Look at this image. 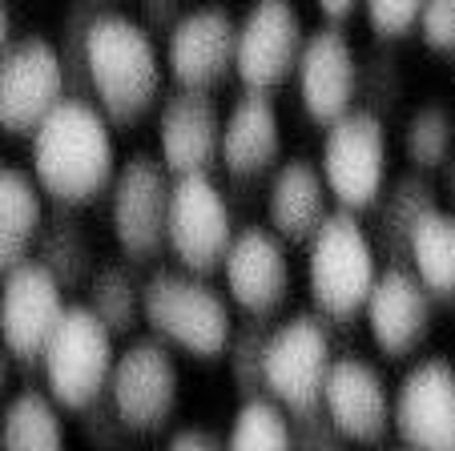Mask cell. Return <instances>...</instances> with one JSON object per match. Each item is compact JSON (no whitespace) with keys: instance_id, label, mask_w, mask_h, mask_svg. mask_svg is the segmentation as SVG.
I'll return each mask as SVG.
<instances>
[{"instance_id":"cell-1","label":"cell","mask_w":455,"mask_h":451,"mask_svg":"<svg viewBox=\"0 0 455 451\" xmlns=\"http://www.w3.org/2000/svg\"><path fill=\"white\" fill-rule=\"evenodd\" d=\"M33 178L57 205H85L117 178L113 121L85 97H65L28 145Z\"/></svg>"},{"instance_id":"cell-2","label":"cell","mask_w":455,"mask_h":451,"mask_svg":"<svg viewBox=\"0 0 455 451\" xmlns=\"http://www.w3.org/2000/svg\"><path fill=\"white\" fill-rule=\"evenodd\" d=\"M162 52L157 36L138 17L105 4L85 36L89 97L113 125L141 121L162 97Z\"/></svg>"},{"instance_id":"cell-3","label":"cell","mask_w":455,"mask_h":451,"mask_svg":"<svg viewBox=\"0 0 455 451\" xmlns=\"http://www.w3.org/2000/svg\"><path fill=\"white\" fill-rule=\"evenodd\" d=\"M141 318L165 347H181L202 358L226 355L234 334V315L222 290L198 274L165 270V266L146 278Z\"/></svg>"},{"instance_id":"cell-4","label":"cell","mask_w":455,"mask_h":451,"mask_svg":"<svg viewBox=\"0 0 455 451\" xmlns=\"http://www.w3.org/2000/svg\"><path fill=\"white\" fill-rule=\"evenodd\" d=\"M379 278V250L355 213L335 210L307 242V286L323 318H355Z\"/></svg>"},{"instance_id":"cell-5","label":"cell","mask_w":455,"mask_h":451,"mask_svg":"<svg viewBox=\"0 0 455 451\" xmlns=\"http://www.w3.org/2000/svg\"><path fill=\"white\" fill-rule=\"evenodd\" d=\"M113 363H117L113 331L85 302H69L57 323V331H52L49 347H44V355H41L49 399L69 411L97 407V403L109 395Z\"/></svg>"},{"instance_id":"cell-6","label":"cell","mask_w":455,"mask_h":451,"mask_svg":"<svg viewBox=\"0 0 455 451\" xmlns=\"http://www.w3.org/2000/svg\"><path fill=\"white\" fill-rule=\"evenodd\" d=\"M335 342L323 315H291L286 323L270 326L267 363H262V387L286 415L323 407V387L335 366Z\"/></svg>"},{"instance_id":"cell-7","label":"cell","mask_w":455,"mask_h":451,"mask_svg":"<svg viewBox=\"0 0 455 451\" xmlns=\"http://www.w3.org/2000/svg\"><path fill=\"white\" fill-rule=\"evenodd\" d=\"M318 170L339 210L355 213L375 210L387 189V125L375 109L359 105L327 129Z\"/></svg>"},{"instance_id":"cell-8","label":"cell","mask_w":455,"mask_h":451,"mask_svg":"<svg viewBox=\"0 0 455 451\" xmlns=\"http://www.w3.org/2000/svg\"><path fill=\"white\" fill-rule=\"evenodd\" d=\"M238 234L234 210L226 202L222 186L210 173L173 178L170 194V221H165V246L181 262V270L206 278L214 266L226 262L230 242Z\"/></svg>"},{"instance_id":"cell-9","label":"cell","mask_w":455,"mask_h":451,"mask_svg":"<svg viewBox=\"0 0 455 451\" xmlns=\"http://www.w3.org/2000/svg\"><path fill=\"white\" fill-rule=\"evenodd\" d=\"M170 194L173 173L162 165V157L138 149L117 165V178L109 186V221L113 238L121 242L129 262H146V258L162 254Z\"/></svg>"},{"instance_id":"cell-10","label":"cell","mask_w":455,"mask_h":451,"mask_svg":"<svg viewBox=\"0 0 455 451\" xmlns=\"http://www.w3.org/2000/svg\"><path fill=\"white\" fill-rule=\"evenodd\" d=\"M65 97L69 81L57 41L44 33L17 36L0 57V133H36Z\"/></svg>"},{"instance_id":"cell-11","label":"cell","mask_w":455,"mask_h":451,"mask_svg":"<svg viewBox=\"0 0 455 451\" xmlns=\"http://www.w3.org/2000/svg\"><path fill=\"white\" fill-rule=\"evenodd\" d=\"M181 395L178 358L162 339H133L125 350H117L105 403L121 419L129 435L157 431L173 415Z\"/></svg>"},{"instance_id":"cell-12","label":"cell","mask_w":455,"mask_h":451,"mask_svg":"<svg viewBox=\"0 0 455 451\" xmlns=\"http://www.w3.org/2000/svg\"><path fill=\"white\" fill-rule=\"evenodd\" d=\"M307 25L302 12L286 0H258L238 17V52L234 73L246 93H270L299 68Z\"/></svg>"},{"instance_id":"cell-13","label":"cell","mask_w":455,"mask_h":451,"mask_svg":"<svg viewBox=\"0 0 455 451\" xmlns=\"http://www.w3.org/2000/svg\"><path fill=\"white\" fill-rule=\"evenodd\" d=\"M65 307H69L65 286L36 258L9 270L0 282V342L4 350L20 363H41Z\"/></svg>"},{"instance_id":"cell-14","label":"cell","mask_w":455,"mask_h":451,"mask_svg":"<svg viewBox=\"0 0 455 451\" xmlns=\"http://www.w3.org/2000/svg\"><path fill=\"white\" fill-rule=\"evenodd\" d=\"M391 427L407 451H455V363L419 358L395 387Z\"/></svg>"},{"instance_id":"cell-15","label":"cell","mask_w":455,"mask_h":451,"mask_svg":"<svg viewBox=\"0 0 455 451\" xmlns=\"http://www.w3.org/2000/svg\"><path fill=\"white\" fill-rule=\"evenodd\" d=\"M294 77H299L302 109L318 125L331 129L351 109H359L355 97L363 89V60L355 52V44L347 41L343 28H331V25L310 28Z\"/></svg>"},{"instance_id":"cell-16","label":"cell","mask_w":455,"mask_h":451,"mask_svg":"<svg viewBox=\"0 0 455 451\" xmlns=\"http://www.w3.org/2000/svg\"><path fill=\"white\" fill-rule=\"evenodd\" d=\"M234 52H238V17L218 4L181 12V20L165 36V65L178 89L210 93L234 68Z\"/></svg>"},{"instance_id":"cell-17","label":"cell","mask_w":455,"mask_h":451,"mask_svg":"<svg viewBox=\"0 0 455 451\" xmlns=\"http://www.w3.org/2000/svg\"><path fill=\"white\" fill-rule=\"evenodd\" d=\"M226 290L250 318H267L291 294V254L270 226H242L222 262Z\"/></svg>"},{"instance_id":"cell-18","label":"cell","mask_w":455,"mask_h":451,"mask_svg":"<svg viewBox=\"0 0 455 451\" xmlns=\"http://www.w3.org/2000/svg\"><path fill=\"white\" fill-rule=\"evenodd\" d=\"M157 157L173 178L210 173L222 162V113L198 89H173L157 113Z\"/></svg>"},{"instance_id":"cell-19","label":"cell","mask_w":455,"mask_h":451,"mask_svg":"<svg viewBox=\"0 0 455 451\" xmlns=\"http://www.w3.org/2000/svg\"><path fill=\"white\" fill-rule=\"evenodd\" d=\"M391 399L383 371L359 355H339L323 387V415L343 431L347 443H379L391 431Z\"/></svg>"},{"instance_id":"cell-20","label":"cell","mask_w":455,"mask_h":451,"mask_svg":"<svg viewBox=\"0 0 455 451\" xmlns=\"http://www.w3.org/2000/svg\"><path fill=\"white\" fill-rule=\"evenodd\" d=\"M363 315H367V331L375 347L391 358H403L431 334L435 307H431L427 286L415 278L411 266H383Z\"/></svg>"},{"instance_id":"cell-21","label":"cell","mask_w":455,"mask_h":451,"mask_svg":"<svg viewBox=\"0 0 455 451\" xmlns=\"http://www.w3.org/2000/svg\"><path fill=\"white\" fill-rule=\"evenodd\" d=\"M331 189L323 181V170L310 157H286L270 173L267 189V218L270 230L283 242H310L323 221L331 218Z\"/></svg>"},{"instance_id":"cell-22","label":"cell","mask_w":455,"mask_h":451,"mask_svg":"<svg viewBox=\"0 0 455 451\" xmlns=\"http://www.w3.org/2000/svg\"><path fill=\"white\" fill-rule=\"evenodd\" d=\"M283 121L270 93H242L222 117V165L234 178H258L278 170Z\"/></svg>"},{"instance_id":"cell-23","label":"cell","mask_w":455,"mask_h":451,"mask_svg":"<svg viewBox=\"0 0 455 451\" xmlns=\"http://www.w3.org/2000/svg\"><path fill=\"white\" fill-rule=\"evenodd\" d=\"M439 205V186L427 173H399L391 186L383 189L375 205V226H371V242H375L379 258H387V266H407V246H411L415 226L423 221V213H431Z\"/></svg>"},{"instance_id":"cell-24","label":"cell","mask_w":455,"mask_h":451,"mask_svg":"<svg viewBox=\"0 0 455 451\" xmlns=\"http://www.w3.org/2000/svg\"><path fill=\"white\" fill-rule=\"evenodd\" d=\"M44 189L20 165H0V274L28 262L44 230Z\"/></svg>"},{"instance_id":"cell-25","label":"cell","mask_w":455,"mask_h":451,"mask_svg":"<svg viewBox=\"0 0 455 451\" xmlns=\"http://www.w3.org/2000/svg\"><path fill=\"white\" fill-rule=\"evenodd\" d=\"M0 451H65V419L49 391L25 387L0 411Z\"/></svg>"},{"instance_id":"cell-26","label":"cell","mask_w":455,"mask_h":451,"mask_svg":"<svg viewBox=\"0 0 455 451\" xmlns=\"http://www.w3.org/2000/svg\"><path fill=\"white\" fill-rule=\"evenodd\" d=\"M407 266L427 286L431 298L455 302V213L451 210L435 205L431 213H423V221L411 234V246H407Z\"/></svg>"},{"instance_id":"cell-27","label":"cell","mask_w":455,"mask_h":451,"mask_svg":"<svg viewBox=\"0 0 455 451\" xmlns=\"http://www.w3.org/2000/svg\"><path fill=\"white\" fill-rule=\"evenodd\" d=\"M36 262L52 274L65 290H77V286H89L93 278L97 262H93V246H89V234L77 218L60 210L52 218H44V230L36 238Z\"/></svg>"},{"instance_id":"cell-28","label":"cell","mask_w":455,"mask_h":451,"mask_svg":"<svg viewBox=\"0 0 455 451\" xmlns=\"http://www.w3.org/2000/svg\"><path fill=\"white\" fill-rule=\"evenodd\" d=\"M85 307L109 326L113 334H125L138 326L141 302H146V278L133 270L129 258L121 262H101L85 286Z\"/></svg>"},{"instance_id":"cell-29","label":"cell","mask_w":455,"mask_h":451,"mask_svg":"<svg viewBox=\"0 0 455 451\" xmlns=\"http://www.w3.org/2000/svg\"><path fill=\"white\" fill-rule=\"evenodd\" d=\"M403 149H407V162L415 165V173L443 170L455 157V113L439 101L419 105V109L407 117Z\"/></svg>"},{"instance_id":"cell-30","label":"cell","mask_w":455,"mask_h":451,"mask_svg":"<svg viewBox=\"0 0 455 451\" xmlns=\"http://www.w3.org/2000/svg\"><path fill=\"white\" fill-rule=\"evenodd\" d=\"M226 451H294L291 415L267 395L242 399L230 435H226Z\"/></svg>"},{"instance_id":"cell-31","label":"cell","mask_w":455,"mask_h":451,"mask_svg":"<svg viewBox=\"0 0 455 451\" xmlns=\"http://www.w3.org/2000/svg\"><path fill=\"white\" fill-rule=\"evenodd\" d=\"M267 339H270L267 318H250V323L234 326V334H230L226 366H230V379H234V387H238L242 399H258V395H267V387H262Z\"/></svg>"},{"instance_id":"cell-32","label":"cell","mask_w":455,"mask_h":451,"mask_svg":"<svg viewBox=\"0 0 455 451\" xmlns=\"http://www.w3.org/2000/svg\"><path fill=\"white\" fill-rule=\"evenodd\" d=\"M105 12V4H69L65 20H60V41H57V52H60V65H65V81H69V97H89V77H85V36L93 28V20Z\"/></svg>"},{"instance_id":"cell-33","label":"cell","mask_w":455,"mask_h":451,"mask_svg":"<svg viewBox=\"0 0 455 451\" xmlns=\"http://www.w3.org/2000/svg\"><path fill=\"white\" fill-rule=\"evenodd\" d=\"M363 17H367L371 33L391 41V36H403L411 28H419L423 4H415V0H371L367 9H363Z\"/></svg>"},{"instance_id":"cell-34","label":"cell","mask_w":455,"mask_h":451,"mask_svg":"<svg viewBox=\"0 0 455 451\" xmlns=\"http://www.w3.org/2000/svg\"><path fill=\"white\" fill-rule=\"evenodd\" d=\"M291 435H294V451H347L343 431L323 415V407L291 415Z\"/></svg>"},{"instance_id":"cell-35","label":"cell","mask_w":455,"mask_h":451,"mask_svg":"<svg viewBox=\"0 0 455 451\" xmlns=\"http://www.w3.org/2000/svg\"><path fill=\"white\" fill-rule=\"evenodd\" d=\"M419 33H423V44L455 57V0H431V4H423Z\"/></svg>"},{"instance_id":"cell-36","label":"cell","mask_w":455,"mask_h":451,"mask_svg":"<svg viewBox=\"0 0 455 451\" xmlns=\"http://www.w3.org/2000/svg\"><path fill=\"white\" fill-rule=\"evenodd\" d=\"M165 451H226V439L206 427H181L165 439Z\"/></svg>"},{"instance_id":"cell-37","label":"cell","mask_w":455,"mask_h":451,"mask_svg":"<svg viewBox=\"0 0 455 451\" xmlns=\"http://www.w3.org/2000/svg\"><path fill=\"white\" fill-rule=\"evenodd\" d=\"M181 20V9L173 4V0H149V4H141V25L149 28V33H157V28H165V36H170V28Z\"/></svg>"},{"instance_id":"cell-38","label":"cell","mask_w":455,"mask_h":451,"mask_svg":"<svg viewBox=\"0 0 455 451\" xmlns=\"http://www.w3.org/2000/svg\"><path fill=\"white\" fill-rule=\"evenodd\" d=\"M318 12H323V25H331V28H343L347 20L355 17V4L351 0H323V4H318Z\"/></svg>"},{"instance_id":"cell-39","label":"cell","mask_w":455,"mask_h":451,"mask_svg":"<svg viewBox=\"0 0 455 451\" xmlns=\"http://www.w3.org/2000/svg\"><path fill=\"white\" fill-rule=\"evenodd\" d=\"M439 189H443V197L451 202V213H455V157L439 170Z\"/></svg>"},{"instance_id":"cell-40","label":"cell","mask_w":455,"mask_h":451,"mask_svg":"<svg viewBox=\"0 0 455 451\" xmlns=\"http://www.w3.org/2000/svg\"><path fill=\"white\" fill-rule=\"evenodd\" d=\"M9 379H12V355L4 350V342H0V411H4V391H9Z\"/></svg>"},{"instance_id":"cell-41","label":"cell","mask_w":455,"mask_h":451,"mask_svg":"<svg viewBox=\"0 0 455 451\" xmlns=\"http://www.w3.org/2000/svg\"><path fill=\"white\" fill-rule=\"evenodd\" d=\"M9 44H12V17H9V9L0 4V57L9 52Z\"/></svg>"},{"instance_id":"cell-42","label":"cell","mask_w":455,"mask_h":451,"mask_svg":"<svg viewBox=\"0 0 455 451\" xmlns=\"http://www.w3.org/2000/svg\"><path fill=\"white\" fill-rule=\"evenodd\" d=\"M0 165H4V157H0Z\"/></svg>"},{"instance_id":"cell-43","label":"cell","mask_w":455,"mask_h":451,"mask_svg":"<svg viewBox=\"0 0 455 451\" xmlns=\"http://www.w3.org/2000/svg\"><path fill=\"white\" fill-rule=\"evenodd\" d=\"M399 451H407V447H399Z\"/></svg>"}]
</instances>
